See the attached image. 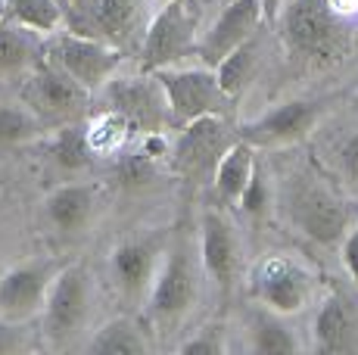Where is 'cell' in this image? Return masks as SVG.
<instances>
[{
  "label": "cell",
  "mask_w": 358,
  "mask_h": 355,
  "mask_svg": "<svg viewBox=\"0 0 358 355\" xmlns=\"http://www.w3.org/2000/svg\"><path fill=\"white\" fill-rule=\"evenodd\" d=\"M85 346L87 352H100V355H141L153 343L143 333V324L119 315V318H109L106 324H100Z\"/></svg>",
  "instance_id": "23"
},
{
  "label": "cell",
  "mask_w": 358,
  "mask_h": 355,
  "mask_svg": "<svg viewBox=\"0 0 358 355\" xmlns=\"http://www.w3.org/2000/svg\"><path fill=\"white\" fill-rule=\"evenodd\" d=\"M355 109H358V94H355Z\"/></svg>",
  "instance_id": "40"
},
{
  "label": "cell",
  "mask_w": 358,
  "mask_h": 355,
  "mask_svg": "<svg viewBox=\"0 0 358 355\" xmlns=\"http://www.w3.org/2000/svg\"><path fill=\"white\" fill-rule=\"evenodd\" d=\"M100 187L85 181H66L44 196V218L59 234H81L97 212Z\"/></svg>",
  "instance_id": "18"
},
{
  "label": "cell",
  "mask_w": 358,
  "mask_h": 355,
  "mask_svg": "<svg viewBox=\"0 0 358 355\" xmlns=\"http://www.w3.org/2000/svg\"><path fill=\"white\" fill-rule=\"evenodd\" d=\"M330 6H334L340 16H346V19H352L358 13V0H330Z\"/></svg>",
  "instance_id": "36"
},
{
  "label": "cell",
  "mask_w": 358,
  "mask_h": 355,
  "mask_svg": "<svg viewBox=\"0 0 358 355\" xmlns=\"http://www.w3.org/2000/svg\"><path fill=\"white\" fill-rule=\"evenodd\" d=\"M259 53L262 50H259V35H256L246 41V44H240L237 50L228 53V57L215 66L218 81H222L224 94H228L231 100H237L240 94L252 85V78H256V72H259V63H262Z\"/></svg>",
  "instance_id": "25"
},
{
  "label": "cell",
  "mask_w": 358,
  "mask_h": 355,
  "mask_svg": "<svg viewBox=\"0 0 358 355\" xmlns=\"http://www.w3.org/2000/svg\"><path fill=\"white\" fill-rule=\"evenodd\" d=\"M6 10H10V0H0V22L6 19Z\"/></svg>",
  "instance_id": "38"
},
{
  "label": "cell",
  "mask_w": 358,
  "mask_h": 355,
  "mask_svg": "<svg viewBox=\"0 0 358 355\" xmlns=\"http://www.w3.org/2000/svg\"><path fill=\"white\" fill-rule=\"evenodd\" d=\"M262 22H268L262 0H224L222 13L199 35L196 59L215 69L228 53H234L240 44H246L250 38L259 35Z\"/></svg>",
  "instance_id": "14"
},
{
  "label": "cell",
  "mask_w": 358,
  "mask_h": 355,
  "mask_svg": "<svg viewBox=\"0 0 358 355\" xmlns=\"http://www.w3.org/2000/svg\"><path fill=\"white\" fill-rule=\"evenodd\" d=\"M321 115H324V103H318V100H284L268 113L243 122V128L237 134L243 140H250L256 150L293 147V143H302L315 131Z\"/></svg>",
  "instance_id": "12"
},
{
  "label": "cell",
  "mask_w": 358,
  "mask_h": 355,
  "mask_svg": "<svg viewBox=\"0 0 358 355\" xmlns=\"http://www.w3.org/2000/svg\"><path fill=\"white\" fill-rule=\"evenodd\" d=\"M169 97L171 128H181L203 115H228L234 100L224 94L218 72L206 63H181L156 72Z\"/></svg>",
  "instance_id": "7"
},
{
  "label": "cell",
  "mask_w": 358,
  "mask_h": 355,
  "mask_svg": "<svg viewBox=\"0 0 358 355\" xmlns=\"http://www.w3.org/2000/svg\"><path fill=\"white\" fill-rule=\"evenodd\" d=\"M199 262L212 284L222 293H231L243 268L237 228L218 206H206L199 215Z\"/></svg>",
  "instance_id": "13"
},
{
  "label": "cell",
  "mask_w": 358,
  "mask_h": 355,
  "mask_svg": "<svg viewBox=\"0 0 358 355\" xmlns=\"http://www.w3.org/2000/svg\"><path fill=\"white\" fill-rule=\"evenodd\" d=\"M162 252L165 247H159L153 237H131V240H122L109 252V277H113V287L122 303H147L150 287H153L162 262Z\"/></svg>",
  "instance_id": "16"
},
{
  "label": "cell",
  "mask_w": 358,
  "mask_h": 355,
  "mask_svg": "<svg viewBox=\"0 0 358 355\" xmlns=\"http://www.w3.org/2000/svg\"><path fill=\"white\" fill-rule=\"evenodd\" d=\"M66 13V29L72 31H85L87 25V10H91V0H59Z\"/></svg>",
  "instance_id": "34"
},
{
  "label": "cell",
  "mask_w": 358,
  "mask_h": 355,
  "mask_svg": "<svg viewBox=\"0 0 358 355\" xmlns=\"http://www.w3.org/2000/svg\"><path fill=\"white\" fill-rule=\"evenodd\" d=\"M246 331H250V349L259 355H290L302 349L299 337L287 324V315L268 309V305H259L250 312Z\"/></svg>",
  "instance_id": "22"
},
{
  "label": "cell",
  "mask_w": 358,
  "mask_h": 355,
  "mask_svg": "<svg viewBox=\"0 0 358 355\" xmlns=\"http://www.w3.org/2000/svg\"><path fill=\"white\" fill-rule=\"evenodd\" d=\"M312 346L327 355L358 349V315L343 293H327L321 299L312 321Z\"/></svg>",
  "instance_id": "17"
},
{
  "label": "cell",
  "mask_w": 358,
  "mask_h": 355,
  "mask_svg": "<svg viewBox=\"0 0 358 355\" xmlns=\"http://www.w3.org/2000/svg\"><path fill=\"white\" fill-rule=\"evenodd\" d=\"M91 100H94V94L85 85H78L72 75L66 69H59L57 63H50L47 57L38 59L29 69L22 103H29L44 119V125L50 131L59 125H69V122L85 119Z\"/></svg>",
  "instance_id": "9"
},
{
  "label": "cell",
  "mask_w": 358,
  "mask_h": 355,
  "mask_svg": "<svg viewBox=\"0 0 358 355\" xmlns=\"http://www.w3.org/2000/svg\"><path fill=\"white\" fill-rule=\"evenodd\" d=\"M169 153V172L184 181H212L222 156L240 134L231 131L228 115H203L175 128Z\"/></svg>",
  "instance_id": "8"
},
{
  "label": "cell",
  "mask_w": 358,
  "mask_h": 355,
  "mask_svg": "<svg viewBox=\"0 0 358 355\" xmlns=\"http://www.w3.org/2000/svg\"><path fill=\"white\" fill-rule=\"evenodd\" d=\"M19 321H0V355L3 352H19L25 346V333L22 327H16Z\"/></svg>",
  "instance_id": "35"
},
{
  "label": "cell",
  "mask_w": 358,
  "mask_h": 355,
  "mask_svg": "<svg viewBox=\"0 0 358 355\" xmlns=\"http://www.w3.org/2000/svg\"><path fill=\"white\" fill-rule=\"evenodd\" d=\"M59 268L63 265L53 259H31V262H19L6 268L0 275V315L10 321H29L41 315Z\"/></svg>",
  "instance_id": "15"
},
{
  "label": "cell",
  "mask_w": 358,
  "mask_h": 355,
  "mask_svg": "<svg viewBox=\"0 0 358 355\" xmlns=\"http://www.w3.org/2000/svg\"><path fill=\"white\" fill-rule=\"evenodd\" d=\"M284 3H287V0H262L268 22H278V16H280V10H284Z\"/></svg>",
  "instance_id": "37"
},
{
  "label": "cell",
  "mask_w": 358,
  "mask_h": 355,
  "mask_svg": "<svg viewBox=\"0 0 358 355\" xmlns=\"http://www.w3.org/2000/svg\"><path fill=\"white\" fill-rule=\"evenodd\" d=\"M231 343H228V331H224L222 321H209V324L196 327L194 333L178 343V352L184 355H218V352H228Z\"/></svg>",
  "instance_id": "30"
},
{
  "label": "cell",
  "mask_w": 358,
  "mask_h": 355,
  "mask_svg": "<svg viewBox=\"0 0 358 355\" xmlns=\"http://www.w3.org/2000/svg\"><path fill=\"white\" fill-rule=\"evenodd\" d=\"M240 212H246V215H252V218H262L271 209V184H268V178L265 172H256V178H252V184L246 187V194H243V200H240Z\"/></svg>",
  "instance_id": "31"
},
{
  "label": "cell",
  "mask_w": 358,
  "mask_h": 355,
  "mask_svg": "<svg viewBox=\"0 0 358 355\" xmlns=\"http://www.w3.org/2000/svg\"><path fill=\"white\" fill-rule=\"evenodd\" d=\"M47 131L50 128L29 103L0 106V147H25V143L41 140Z\"/></svg>",
  "instance_id": "28"
},
{
  "label": "cell",
  "mask_w": 358,
  "mask_h": 355,
  "mask_svg": "<svg viewBox=\"0 0 358 355\" xmlns=\"http://www.w3.org/2000/svg\"><path fill=\"white\" fill-rule=\"evenodd\" d=\"M256 172H259L256 147H252L250 140L237 138L228 147V153L222 156V162H218V168H215V178H212V187H215L218 200H222L224 206L237 209L246 187H250L252 178H256Z\"/></svg>",
  "instance_id": "20"
},
{
  "label": "cell",
  "mask_w": 358,
  "mask_h": 355,
  "mask_svg": "<svg viewBox=\"0 0 358 355\" xmlns=\"http://www.w3.org/2000/svg\"><path fill=\"white\" fill-rule=\"evenodd\" d=\"M284 212L293 228L302 237H308L312 243H318V247L343 243V237L352 228L346 200L334 187H327L321 178H312V175H296L287 184Z\"/></svg>",
  "instance_id": "3"
},
{
  "label": "cell",
  "mask_w": 358,
  "mask_h": 355,
  "mask_svg": "<svg viewBox=\"0 0 358 355\" xmlns=\"http://www.w3.org/2000/svg\"><path fill=\"white\" fill-rule=\"evenodd\" d=\"M6 19L34 31L38 38H50L66 29V13L59 0H10Z\"/></svg>",
  "instance_id": "26"
},
{
  "label": "cell",
  "mask_w": 358,
  "mask_h": 355,
  "mask_svg": "<svg viewBox=\"0 0 358 355\" xmlns=\"http://www.w3.org/2000/svg\"><path fill=\"white\" fill-rule=\"evenodd\" d=\"M340 172L346 178V184L358 190V131L349 134L340 147Z\"/></svg>",
  "instance_id": "32"
},
{
  "label": "cell",
  "mask_w": 358,
  "mask_h": 355,
  "mask_svg": "<svg viewBox=\"0 0 358 355\" xmlns=\"http://www.w3.org/2000/svg\"><path fill=\"white\" fill-rule=\"evenodd\" d=\"M340 259H343V268H346V275L352 277V284L358 287V222L349 228V234L343 237Z\"/></svg>",
  "instance_id": "33"
},
{
  "label": "cell",
  "mask_w": 358,
  "mask_h": 355,
  "mask_svg": "<svg viewBox=\"0 0 358 355\" xmlns=\"http://www.w3.org/2000/svg\"><path fill=\"white\" fill-rule=\"evenodd\" d=\"M44 57L66 69L78 85L97 97L103 87L122 72L125 66V47L109 44L97 35H85V31L63 29L57 35L44 38Z\"/></svg>",
  "instance_id": "5"
},
{
  "label": "cell",
  "mask_w": 358,
  "mask_h": 355,
  "mask_svg": "<svg viewBox=\"0 0 358 355\" xmlns=\"http://www.w3.org/2000/svg\"><path fill=\"white\" fill-rule=\"evenodd\" d=\"M278 31L290 59L306 69H334L352 53V22L330 0H287Z\"/></svg>",
  "instance_id": "1"
},
{
  "label": "cell",
  "mask_w": 358,
  "mask_h": 355,
  "mask_svg": "<svg viewBox=\"0 0 358 355\" xmlns=\"http://www.w3.org/2000/svg\"><path fill=\"white\" fill-rule=\"evenodd\" d=\"M131 134H137L134 128L128 125L125 115H119L115 109L103 106L94 119H87V140H91V150L97 159H115L128 150Z\"/></svg>",
  "instance_id": "24"
},
{
  "label": "cell",
  "mask_w": 358,
  "mask_h": 355,
  "mask_svg": "<svg viewBox=\"0 0 358 355\" xmlns=\"http://www.w3.org/2000/svg\"><path fill=\"white\" fill-rule=\"evenodd\" d=\"M252 293L259 305L280 312V315H299L315 299V275L302 262L290 256H268L252 271Z\"/></svg>",
  "instance_id": "11"
},
{
  "label": "cell",
  "mask_w": 358,
  "mask_h": 355,
  "mask_svg": "<svg viewBox=\"0 0 358 355\" xmlns=\"http://www.w3.org/2000/svg\"><path fill=\"white\" fill-rule=\"evenodd\" d=\"M199 13L194 0H175L159 3V10L150 16L147 29L137 47V69L159 72L169 66H181L196 57L199 47Z\"/></svg>",
  "instance_id": "4"
},
{
  "label": "cell",
  "mask_w": 358,
  "mask_h": 355,
  "mask_svg": "<svg viewBox=\"0 0 358 355\" xmlns=\"http://www.w3.org/2000/svg\"><path fill=\"white\" fill-rule=\"evenodd\" d=\"M147 0H91L85 35H97L109 44L128 47L137 38Z\"/></svg>",
  "instance_id": "19"
},
{
  "label": "cell",
  "mask_w": 358,
  "mask_h": 355,
  "mask_svg": "<svg viewBox=\"0 0 358 355\" xmlns=\"http://www.w3.org/2000/svg\"><path fill=\"white\" fill-rule=\"evenodd\" d=\"M159 159H153L150 153H143L141 147L125 150L122 156H115V181L128 190H141L159 175Z\"/></svg>",
  "instance_id": "29"
},
{
  "label": "cell",
  "mask_w": 358,
  "mask_h": 355,
  "mask_svg": "<svg viewBox=\"0 0 358 355\" xmlns=\"http://www.w3.org/2000/svg\"><path fill=\"white\" fill-rule=\"evenodd\" d=\"M156 3H175V0H156Z\"/></svg>",
  "instance_id": "39"
},
{
  "label": "cell",
  "mask_w": 358,
  "mask_h": 355,
  "mask_svg": "<svg viewBox=\"0 0 358 355\" xmlns=\"http://www.w3.org/2000/svg\"><path fill=\"white\" fill-rule=\"evenodd\" d=\"M44 147H47V156L57 168L63 172H85L87 166L97 162L91 150V140H87V122L78 119V122H69V125H59L53 131L44 134Z\"/></svg>",
  "instance_id": "21"
},
{
  "label": "cell",
  "mask_w": 358,
  "mask_h": 355,
  "mask_svg": "<svg viewBox=\"0 0 358 355\" xmlns=\"http://www.w3.org/2000/svg\"><path fill=\"white\" fill-rule=\"evenodd\" d=\"M91 296L94 284L85 265H63L50 284L44 309H41V333L47 343L69 346L85 333L87 318H91Z\"/></svg>",
  "instance_id": "6"
},
{
  "label": "cell",
  "mask_w": 358,
  "mask_h": 355,
  "mask_svg": "<svg viewBox=\"0 0 358 355\" xmlns=\"http://www.w3.org/2000/svg\"><path fill=\"white\" fill-rule=\"evenodd\" d=\"M203 262H199V247L187 237H175L165 247L156 281L147 296V327L150 333H181L178 327L190 318V312L199 303V277H203Z\"/></svg>",
  "instance_id": "2"
},
{
  "label": "cell",
  "mask_w": 358,
  "mask_h": 355,
  "mask_svg": "<svg viewBox=\"0 0 358 355\" xmlns=\"http://www.w3.org/2000/svg\"><path fill=\"white\" fill-rule=\"evenodd\" d=\"M103 106L115 109L119 115H125L128 125L137 134L150 131H169L171 115H169V97L156 72H134V75H115L106 87L100 91Z\"/></svg>",
  "instance_id": "10"
},
{
  "label": "cell",
  "mask_w": 358,
  "mask_h": 355,
  "mask_svg": "<svg viewBox=\"0 0 358 355\" xmlns=\"http://www.w3.org/2000/svg\"><path fill=\"white\" fill-rule=\"evenodd\" d=\"M38 35L22 25H16L13 19L0 22V72H25L38 63Z\"/></svg>",
  "instance_id": "27"
}]
</instances>
